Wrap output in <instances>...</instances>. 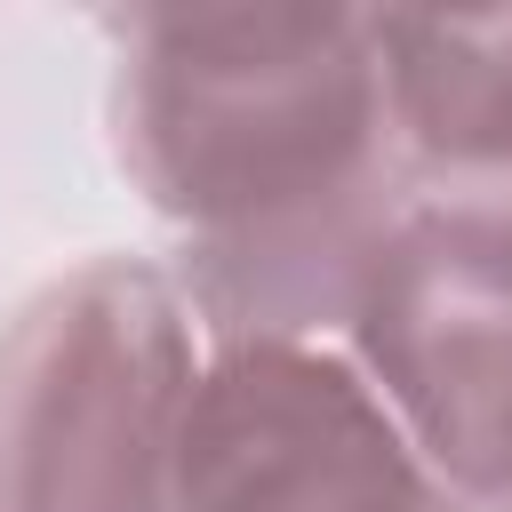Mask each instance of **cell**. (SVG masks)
I'll return each mask as SVG.
<instances>
[{
    "mask_svg": "<svg viewBox=\"0 0 512 512\" xmlns=\"http://www.w3.org/2000/svg\"><path fill=\"white\" fill-rule=\"evenodd\" d=\"M504 512H512V504H504Z\"/></svg>",
    "mask_w": 512,
    "mask_h": 512,
    "instance_id": "6",
    "label": "cell"
},
{
    "mask_svg": "<svg viewBox=\"0 0 512 512\" xmlns=\"http://www.w3.org/2000/svg\"><path fill=\"white\" fill-rule=\"evenodd\" d=\"M104 128L208 344L336 336L408 216L368 8L104 16Z\"/></svg>",
    "mask_w": 512,
    "mask_h": 512,
    "instance_id": "1",
    "label": "cell"
},
{
    "mask_svg": "<svg viewBox=\"0 0 512 512\" xmlns=\"http://www.w3.org/2000/svg\"><path fill=\"white\" fill-rule=\"evenodd\" d=\"M168 512H480L392 424L336 336L208 344Z\"/></svg>",
    "mask_w": 512,
    "mask_h": 512,
    "instance_id": "4",
    "label": "cell"
},
{
    "mask_svg": "<svg viewBox=\"0 0 512 512\" xmlns=\"http://www.w3.org/2000/svg\"><path fill=\"white\" fill-rule=\"evenodd\" d=\"M208 336L152 256H80L0 320V512H168Z\"/></svg>",
    "mask_w": 512,
    "mask_h": 512,
    "instance_id": "2",
    "label": "cell"
},
{
    "mask_svg": "<svg viewBox=\"0 0 512 512\" xmlns=\"http://www.w3.org/2000/svg\"><path fill=\"white\" fill-rule=\"evenodd\" d=\"M416 200L512 224V8H368Z\"/></svg>",
    "mask_w": 512,
    "mask_h": 512,
    "instance_id": "5",
    "label": "cell"
},
{
    "mask_svg": "<svg viewBox=\"0 0 512 512\" xmlns=\"http://www.w3.org/2000/svg\"><path fill=\"white\" fill-rule=\"evenodd\" d=\"M424 464L480 512L512 504V224L408 200L336 328Z\"/></svg>",
    "mask_w": 512,
    "mask_h": 512,
    "instance_id": "3",
    "label": "cell"
}]
</instances>
